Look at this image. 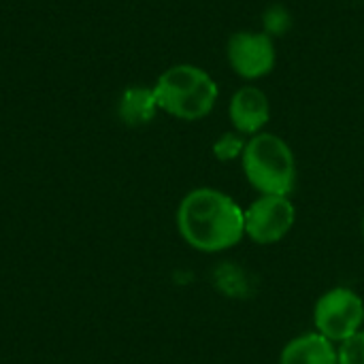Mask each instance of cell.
<instances>
[{
	"instance_id": "1",
	"label": "cell",
	"mask_w": 364,
	"mask_h": 364,
	"mask_svg": "<svg viewBox=\"0 0 364 364\" xmlns=\"http://www.w3.org/2000/svg\"><path fill=\"white\" fill-rule=\"evenodd\" d=\"M177 228L190 247L215 254L245 237V211L215 188H196L179 203Z\"/></svg>"
},
{
	"instance_id": "2",
	"label": "cell",
	"mask_w": 364,
	"mask_h": 364,
	"mask_svg": "<svg viewBox=\"0 0 364 364\" xmlns=\"http://www.w3.org/2000/svg\"><path fill=\"white\" fill-rule=\"evenodd\" d=\"M154 94L158 107L168 115L196 122L213 111L220 90L207 70L194 64H177L158 77Z\"/></svg>"
},
{
	"instance_id": "3",
	"label": "cell",
	"mask_w": 364,
	"mask_h": 364,
	"mask_svg": "<svg viewBox=\"0 0 364 364\" xmlns=\"http://www.w3.org/2000/svg\"><path fill=\"white\" fill-rule=\"evenodd\" d=\"M247 181L260 194L288 196L296 183V160L290 145L271 132L254 134L241 156Z\"/></svg>"
},
{
	"instance_id": "4",
	"label": "cell",
	"mask_w": 364,
	"mask_h": 364,
	"mask_svg": "<svg viewBox=\"0 0 364 364\" xmlns=\"http://www.w3.org/2000/svg\"><path fill=\"white\" fill-rule=\"evenodd\" d=\"M316 331L333 343H343L363 331L364 301L350 288L324 292L314 309Z\"/></svg>"
},
{
	"instance_id": "5",
	"label": "cell",
	"mask_w": 364,
	"mask_h": 364,
	"mask_svg": "<svg viewBox=\"0 0 364 364\" xmlns=\"http://www.w3.org/2000/svg\"><path fill=\"white\" fill-rule=\"evenodd\" d=\"M296 222V209L288 196L260 194L245 211V235L258 245L282 241Z\"/></svg>"
},
{
	"instance_id": "6",
	"label": "cell",
	"mask_w": 364,
	"mask_h": 364,
	"mask_svg": "<svg viewBox=\"0 0 364 364\" xmlns=\"http://www.w3.org/2000/svg\"><path fill=\"white\" fill-rule=\"evenodd\" d=\"M226 55L232 70L241 79H250V81L269 75L277 60L273 36H269L267 32H252V30L235 32L228 38Z\"/></svg>"
},
{
	"instance_id": "7",
	"label": "cell",
	"mask_w": 364,
	"mask_h": 364,
	"mask_svg": "<svg viewBox=\"0 0 364 364\" xmlns=\"http://www.w3.org/2000/svg\"><path fill=\"white\" fill-rule=\"evenodd\" d=\"M228 115H230V122L237 132H241L243 136L245 134L254 136V134L262 132V128L269 124L271 105H269L267 94L260 87L243 85L230 98Z\"/></svg>"
},
{
	"instance_id": "8",
	"label": "cell",
	"mask_w": 364,
	"mask_h": 364,
	"mask_svg": "<svg viewBox=\"0 0 364 364\" xmlns=\"http://www.w3.org/2000/svg\"><path fill=\"white\" fill-rule=\"evenodd\" d=\"M279 364H339V356L333 341L320 333H305L286 343Z\"/></svg>"
},
{
	"instance_id": "9",
	"label": "cell",
	"mask_w": 364,
	"mask_h": 364,
	"mask_svg": "<svg viewBox=\"0 0 364 364\" xmlns=\"http://www.w3.org/2000/svg\"><path fill=\"white\" fill-rule=\"evenodd\" d=\"M158 100L154 87H128L117 105L119 119L128 126H143L149 124L158 113Z\"/></svg>"
},
{
	"instance_id": "10",
	"label": "cell",
	"mask_w": 364,
	"mask_h": 364,
	"mask_svg": "<svg viewBox=\"0 0 364 364\" xmlns=\"http://www.w3.org/2000/svg\"><path fill=\"white\" fill-rule=\"evenodd\" d=\"M215 284L224 294H228L232 299H243L250 294V288H247L250 282H247L243 269L228 264V262L220 264V269L215 271Z\"/></svg>"
},
{
	"instance_id": "11",
	"label": "cell",
	"mask_w": 364,
	"mask_h": 364,
	"mask_svg": "<svg viewBox=\"0 0 364 364\" xmlns=\"http://www.w3.org/2000/svg\"><path fill=\"white\" fill-rule=\"evenodd\" d=\"M245 136L241 132H224L215 143H213V156L220 160V162H230V160H237L243 156L245 151Z\"/></svg>"
},
{
	"instance_id": "12",
	"label": "cell",
	"mask_w": 364,
	"mask_h": 364,
	"mask_svg": "<svg viewBox=\"0 0 364 364\" xmlns=\"http://www.w3.org/2000/svg\"><path fill=\"white\" fill-rule=\"evenodd\" d=\"M262 26H264V32L269 34V36H282V34H286L288 30H290V26H292V17H290V13L286 11V6H282V4H273L267 13H264V17H262Z\"/></svg>"
},
{
	"instance_id": "13",
	"label": "cell",
	"mask_w": 364,
	"mask_h": 364,
	"mask_svg": "<svg viewBox=\"0 0 364 364\" xmlns=\"http://www.w3.org/2000/svg\"><path fill=\"white\" fill-rule=\"evenodd\" d=\"M339 364H364V331H358L354 337L346 339L337 350Z\"/></svg>"
},
{
	"instance_id": "14",
	"label": "cell",
	"mask_w": 364,
	"mask_h": 364,
	"mask_svg": "<svg viewBox=\"0 0 364 364\" xmlns=\"http://www.w3.org/2000/svg\"><path fill=\"white\" fill-rule=\"evenodd\" d=\"M363 230H364V224H363Z\"/></svg>"
}]
</instances>
